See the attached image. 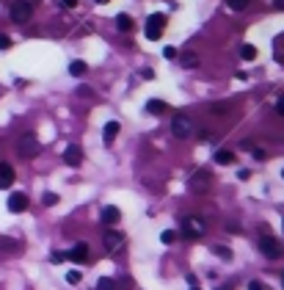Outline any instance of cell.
Returning a JSON list of instances; mask_svg holds the SVG:
<instances>
[{"mask_svg": "<svg viewBox=\"0 0 284 290\" xmlns=\"http://www.w3.org/2000/svg\"><path fill=\"white\" fill-rule=\"evenodd\" d=\"M210 185H213V174H210L207 169L193 172V174H190V180H188V188L193 191V194H207Z\"/></svg>", "mask_w": 284, "mask_h": 290, "instance_id": "1", "label": "cell"}, {"mask_svg": "<svg viewBox=\"0 0 284 290\" xmlns=\"http://www.w3.org/2000/svg\"><path fill=\"white\" fill-rule=\"evenodd\" d=\"M179 227H182V235L185 238H201L204 232H207V224H204L199 216H185Z\"/></svg>", "mask_w": 284, "mask_h": 290, "instance_id": "2", "label": "cell"}, {"mask_svg": "<svg viewBox=\"0 0 284 290\" xmlns=\"http://www.w3.org/2000/svg\"><path fill=\"white\" fill-rule=\"evenodd\" d=\"M17 149H19V155H22L25 160H30L36 152H39V141H36V133H22L19 136V141H17Z\"/></svg>", "mask_w": 284, "mask_h": 290, "instance_id": "3", "label": "cell"}, {"mask_svg": "<svg viewBox=\"0 0 284 290\" xmlns=\"http://www.w3.org/2000/svg\"><path fill=\"white\" fill-rule=\"evenodd\" d=\"M11 22H28L30 19V14H33V3H30V0H17V3H14L11 6Z\"/></svg>", "mask_w": 284, "mask_h": 290, "instance_id": "4", "label": "cell"}, {"mask_svg": "<svg viewBox=\"0 0 284 290\" xmlns=\"http://www.w3.org/2000/svg\"><path fill=\"white\" fill-rule=\"evenodd\" d=\"M171 133L177 138H188L190 133H193V122H190V116H185V113H177V116L171 119Z\"/></svg>", "mask_w": 284, "mask_h": 290, "instance_id": "5", "label": "cell"}, {"mask_svg": "<svg viewBox=\"0 0 284 290\" xmlns=\"http://www.w3.org/2000/svg\"><path fill=\"white\" fill-rule=\"evenodd\" d=\"M163 28H166V14H152V17L146 19V39H160V33H163Z\"/></svg>", "mask_w": 284, "mask_h": 290, "instance_id": "6", "label": "cell"}, {"mask_svg": "<svg viewBox=\"0 0 284 290\" xmlns=\"http://www.w3.org/2000/svg\"><path fill=\"white\" fill-rule=\"evenodd\" d=\"M260 249H262V255L271 257V260H276V257L282 255V246H279V241H276V238H271V235H262Z\"/></svg>", "mask_w": 284, "mask_h": 290, "instance_id": "7", "label": "cell"}, {"mask_svg": "<svg viewBox=\"0 0 284 290\" xmlns=\"http://www.w3.org/2000/svg\"><path fill=\"white\" fill-rule=\"evenodd\" d=\"M102 241H105V249L108 252H119V249L125 246V235L116 230H108L105 235H102Z\"/></svg>", "mask_w": 284, "mask_h": 290, "instance_id": "8", "label": "cell"}, {"mask_svg": "<svg viewBox=\"0 0 284 290\" xmlns=\"http://www.w3.org/2000/svg\"><path fill=\"white\" fill-rule=\"evenodd\" d=\"M64 160H66V166H80V160H83V149L77 147V144H69L66 152H64Z\"/></svg>", "mask_w": 284, "mask_h": 290, "instance_id": "9", "label": "cell"}, {"mask_svg": "<svg viewBox=\"0 0 284 290\" xmlns=\"http://www.w3.org/2000/svg\"><path fill=\"white\" fill-rule=\"evenodd\" d=\"M25 207H28V196H25V194H19V191H17V194L8 196V210H11V213H22Z\"/></svg>", "mask_w": 284, "mask_h": 290, "instance_id": "10", "label": "cell"}, {"mask_svg": "<svg viewBox=\"0 0 284 290\" xmlns=\"http://www.w3.org/2000/svg\"><path fill=\"white\" fill-rule=\"evenodd\" d=\"M119 221H122V213H119V207H113V205L102 207V224L113 227V224H119Z\"/></svg>", "mask_w": 284, "mask_h": 290, "instance_id": "11", "label": "cell"}, {"mask_svg": "<svg viewBox=\"0 0 284 290\" xmlns=\"http://www.w3.org/2000/svg\"><path fill=\"white\" fill-rule=\"evenodd\" d=\"M66 257H69L72 263H83L86 257H89V243H77V246H72V252Z\"/></svg>", "mask_w": 284, "mask_h": 290, "instance_id": "12", "label": "cell"}, {"mask_svg": "<svg viewBox=\"0 0 284 290\" xmlns=\"http://www.w3.org/2000/svg\"><path fill=\"white\" fill-rule=\"evenodd\" d=\"M14 183V169L8 163H0V188H11Z\"/></svg>", "mask_w": 284, "mask_h": 290, "instance_id": "13", "label": "cell"}, {"mask_svg": "<svg viewBox=\"0 0 284 290\" xmlns=\"http://www.w3.org/2000/svg\"><path fill=\"white\" fill-rule=\"evenodd\" d=\"M215 163H218V166H232V163H235V152H229V149H218V152H215Z\"/></svg>", "mask_w": 284, "mask_h": 290, "instance_id": "14", "label": "cell"}, {"mask_svg": "<svg viewBox=\"0 0 284 290\" xmlns=\"http://www.w3.org/2000/svg\"><path fill=\"white\" fill-rule=\"evenodd\" d=\"M146 111H149V113H154V116H160V113H166V111H168V105H166L163 100H149V102H146Z\"/></svg>", "mask_w": 284, "mask_h": 290, "instance_id": "15", "label": "cell"}, {"mask_svg": "<svg viewBox=\"0 0 284 290\" xmlns=\"http://www.w3.org/2000/svg\"><path fill=\"white\" fill-rule=\"evenodd\" d=\"M116 28L122 30V33H127V30H133V19L127 17V14H119V17H116Z\"/></svg>", "mask_w": 284, "mask_h": 290, "instance_id": "16", "label": "cell"}, {"mask_svg": "<svg viewBox=\"0 0 284 290\" xmlns=\"http://www.w3.org/2000/svg\"><path fill=\"white\" fill-rule=\"evenodd\" d=\"M116 133H119V122H108L105 124V144H113Z\"/></svg>", "mask_w": 284, "mask_h": 290, "instance_id": "17", "label": "cell"}, {"mask_svg": "<svg viewBox=\"0 0 284 290\" xmlns=\"http://www.w3.org/2000/svg\"><path fill=\"white\" fill-rule=\"evenodd\" d=\"M86 69H89V66H86V61H72V64H69V75H75V77H80Z\"/></svg>", "mask_w": 284, "mask_h": 290, "instance_id": "18", "label": "cell"}, {"mask_svg": "<svg viewBox=\"0 0 284 290\" xmlns=\"http://www.w3.org/2000/svg\"><path fill=\"white\" fill-rule=\"evenodd\" d=\"M179 61H182V66H188V69H193V66L199 64V55H196V53H185Z\"/></svg>", "mask_w": 284, "mask_h": 290, "instance_id": "19", "label": "cell"}, {"mask_svg": "<svg viewBox=\"0 0 284 290\" xmlns=\"http://www.w3.org/2000/svg\"><path fill=\"white\" fill-rule=\"evenodd\" d=\"M251 0H226V6L232 8V11H243V8H249Z\"/></svg>", "mask_w": 284, "mask_h": 290, "instance_id": "20", "label": "cell"}, {"mask_svg": "<svg viewBox=\"0 0 284 290\" xmlns=\"http://www.w3.org/2000/svg\"><path fill=\"white\" fill-rule=\"evenodd\" d=\"M240 55H243L246 61L257 58V47H254V44H243V47H240Z\"/></svg>", "mask_w": 284, "mask_h": 290, "instance_id": "21", "label": "cell"}, {"mask_svg": "<svg viewBox=\"0 0 284 290\" xmlns=\"http://www.w3.org/2000/svg\"><path fill=\"white\" fill-rule=\"evenodd\" d=\"M97 290H116V282H113V279H108V277H102L100 282H97Z\"/></svg>", "mask_w": 284, "mask_h": 290, "instance_id": "22", "label": "cell"}, {"mask_svg": "<svg viewBox=\"0 0 284 290\" xmlns=\"http://www.w3.org/2000/svg\"><path fill=\"white\" fill-rule=\"evenodd\" d=\"M160 241H163V243L168 246V243H174V241H177V232H174V230H166L163 235H160Z\"/></svg>", "mask_w": 284, "mask_h": 290, "instance_id": "23", "label": "cell"}, {"mask_svg": "<svg viewBox=\"0 0 284 290\" xmlns=\"http://www.w3.org/2000/svg\"><path fill=\"white\" fill-rule=\"evenodd\" d=\"M215 255H218L221 260H229V257H232V255H229V249H226V246H215Z\"/></svg>", "mask_w": 284, "mask_h": 290, "instance_id": "24", "label": "cell"}, {"mask_svg": "<svg viewBox=\"0 0 284 290\" xmlns=\"http://www.w3.org/2000/svg\"><path fill=\"white\" fill-rule=\"evenodd\" d=\"M55 202H58V196H55L53 191H47V194H44V205H47V207H53Z\"/></svg>", "mask_w": 284, "mask_h": 290, "instance_id": "25", "label": "cell"}, {"mask_svg": "<svg viewBox=\"0 0 284 290\" xmlns=\"http://www.w3.org/2000/svg\"><path fill=\"white\" fill-rule=\"evenodd\" d=\"M66 282L77 285V282H80V271H69V274H66Z\"/></svg>", "mask_w": 284, "mask_h": 290, "instance_id": "26", "label": "cell"}, {"mask_svg": "<svg viewBox=\"0 0 284 290\" xmlns=\"http://www.w3.org/2000/svg\"><path fill=\"white\" fill-rule=\"evenodd\" d=\"M8 47H11V39L6 33H0V50H8Z\"/></svg>", "mask_w": 284, "mask_h": 290, "instance_id": "27", "label": "cell"}, {"mask_svg": "<svg viewBox=\"0 0 284 290\" xmlns=\"http://www.w3.org/2000/svg\"><path fill=\"white\" fill-rule=\"evenodd\" d=\"M210 111L213 113H226V105L224 102H215V105H210Z\"/></svg>", "mask_w": 284, "mask_h": 290, "instance_id": "28", "label": "cell"}, {"mask_svg": "<svg viewBox=\"0 0 284 290\" xmlns=\"http://www.w3.org/2000/svg\"><path fill=\"white\" fill-rule=\"evenodd\" d=\"M50 260H53V263H64L66 255H61V252H53V255H50Z\"/></svg>", "mask_w": 284, "mask_h": 290, "instance_id": "29", "label": "cell"}, {"mask_svg": "<svg viewBox=\"0 0 284 290\" xmlns=\"http://www.w3.org/2000/svg\"><path fill=\"white\" fill-rule=\"evenodd\" d=\"M276 58H284V39L276 41Z\"/></svg>", "mask_w": 284, "mask_h": 290, "instance_id": "30", "label": "cell"}, {"mask_svg": "<svg viewBox=\"0 0 284 290\" xmlns=\"http://www.w3.org/2000/svg\"><path fill=\"white\" fill-rule=\"evenodd\" d=\"M276 113H282V116H284V94L276 100Z\"/></svg>", "mask_w": 284, "mask_h": 290, "instance_id": "31", "label": "cell"}, {"mask_svg": "<svg viewBox=\"0 0 284 290\" xmlns=\"http://www.w3.org/2000/svg\"><path fill=\"white\" fill-rule=\"evenodd\" d=\"M163 55H166V58H174V55H177V50H174V47H163Z\"/></svg>", "mask_w": 284, "mask_h": 290, "instance_id": "32", "label": "cell"}, {"mask_svg": "<svg viewBox=\"0 0 284 290\" xmlns=\"http://www.w3.org/2000/svg\"><path fill=\"white\" fill-rule=\"evenodd\" d=\"M61 6H64V8H75L77 0H61Z\"/></svg>", "mask_w": 284, "mask_h": 290, "instance_id": "33", "label": "cell"}, {"mask_svg": "<svg viewBox=\"0 0 284 290\" xmlns=\"http://www.w3.org/2000/svg\"><path fill=\"white\" fill-rule=\"evenodd\" d=\"M251 155H254V158H257V160H265V158H268V155H265V152H262V149H254V152H251Z\"/></svg>", "mask_w": 284, "mask_h": 290, "instance_id": "34", "label": "cell"}, {"mask_svg": "<svg viewBox=\"0 0 284 290\" xmlns=\"http://www.w3.org/2000/svg\"><path fill=\"white\" fill-rule=\"evenodd\" d=\"M249 290H265V285H262V282H251Z\"/></svg>", "mask_w": 284, "mask_h": 290, "instance_id": "35", "label": "cell"}, {"mask_svg": "<svg viewBox=\"0 0 284 290\" xmlns=\"http://www.w3.org/2000/svg\"><path fill=\"white\" fill-rule=\"evenodd\" d=\"M273 3H276L279 8H284V0H273Z\"/></svg>", "mask_w": 284, "mask_h": 290, "instance_id": "36", "label": "cell"}, {"mask_svg": "<svg viewBox=\"0 0 284 290\" xmlns=\"http://www.w3.org/2000/svg\"><path fill=\"white\" fill-rule=\"evenodd\" d=\"M97 3H108V0H97Z\"/></svg>", "mask_w": 284, "mask_h": 290, "instance_id": "37", "label": "cell"}, {"mask_svg": "<svg viewBox=\"0 0 284 290\" xmlns=\"http://www.w3.org/2000/svg\"><path fill=\"white\" fill-rule=\"evenodd\" d=\"M218 290H229V288H218Z\"/></svg>", "mask_w": 284, "mask_h": 290, "instance_id": "38", "label": "cell"}, {"mask_svg": "<svg viewBox=\"0 0 284 290\" xmlns=\"http://www.w3.org/2000/svg\"><path fill=\"white\" fill-rule=\"evenodd\" d=\"M190 290H199V288H190Z\"/></svg>", "mask_w": 284, "mask_h": 290, "instance_id": "39", "label": "cell"}, {"mask_svg": "<svg viewBox=\"0 0 284 290\" xmlns=\"http://www.w3.org/2000/svg\"><path fill=\"white\" fill-rule=\"evenodd\" d=\"M282 285H284V277H282Z\"/></svg>", "mask_w": 284, "mask_h": 290, "instance_id": "40", "label": "cell"}, {"mask_svg": "<svg viewBox=\"0 0 284 290\" xmlns=\"http://www.w3.org/2000/svg\"><path fill=\"white\" fill-rule=\"evenodd\" d=\"M282 177H284V172H282Z\"/></svg>", "mask_w": 284, "mask_h": 290, "instance_id": "41", "label": "cell"}, {"mask_svg": "<svg viewBox=\"0 0 284 290\" xmlns=\"http://www.w3.org/2000/svg\"><path fill=\"white\" fill-rule=\"evenodd\" d=\"M282 227H284V221H282Z\"/></svg>", "mask_w": 284, "mask_h": 290, "instance_id": "42", "label": "cell"}]
</instances>
